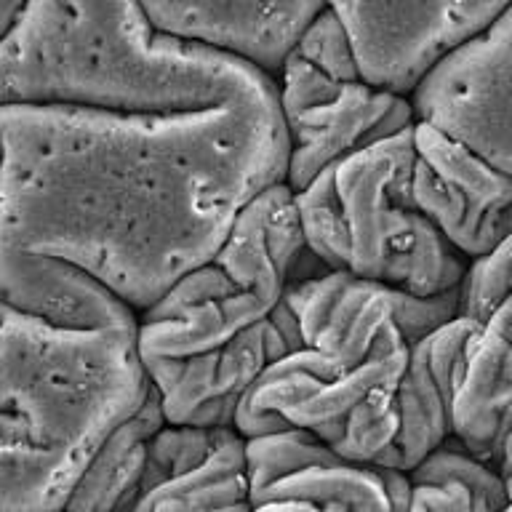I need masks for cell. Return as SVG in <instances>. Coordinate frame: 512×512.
<instances>
[{
	"instance_id": "obj_11",
	"label": "cell",
	"mask_w": 512,
	"mask_h": 512,
	"mask_svg": "<svg viewBox=\"0 0 512 512\" xmlns=\"http://www.w3.org/2000/svg\"><path fill=\"white\" fill-rule=\"evenodd\" d=\"M451 443L512 478V296L472 334L451 406Z\"/></svg>"
},
{
	"instance_id": "obj_21",
	"label": "cell",
	"mask_w": 512,
	"mask_h": 512,
	"mask_svg": "<svg viewBox=\"0 0 512 512\" xmlns=\"http://www.w3.org/2000/svg\"><path fill=\"white\" fill-rule=\"evenodd\" d=\"M208 512H251V502L232 504V507H222V510H208Z\"/></svg>"
},
{
	"instance_id": "obj_1",
	"label": "cell",
	"mask_w": 512,
	"mask_h": 512,
	"mask_svg": "<svg viewBox=\"0 0 512 512\" xmlns=\"http://www.w3.org/2000/svg\"><path fill=\"white\" fill-rule=\"evenodd\" d=\"M278 96L200 112L0 110V254L83 272L142 318L286 182Z\"/></svg>"
},
{
	"instance_id": "obj_4",
	"label": "cell",
	"mask_w": 512,
	"mask_h": 512,
	"mask_svg": "<svg viewBox=\"0 0 512 512\" xmlns=\"http://www.w3.org/2000/svg\"><path fill=\"white\" fill-rule=\"evenodd\" d=\"M414 126L334 166L350 248L347 272L416 299L464 294L472 262L411 198Z\"/></svg>"
},
{
	"instance_id": "obj_12",
	"label": "cell",
	"mask_w": 512,
	"mask_h": 512,
	"mask_svg": "<svg viewBox=\"0 0 512 512\" xmlns=\"http://www.w3.org/2000/svg\"><path fill=\"white\" fill-rule=\"evenodd\" d=\"M414 123L416 115L408 99L376 91L363 80L350 83L334 102L286 120L291 144L286 184L294 192H302L323 171Z\"/></svg>"
},
{
	"instance_id": "obj_20",
	"label": "cell",
	"mask_w": 512,
	"mask_h": 512,
	"mask_svg": "<svg viewBox=\"0 0 512 512\" xmlns=\"http://www.w3.org/2000/svg\"><path fill=\"white\" fill-rule=\"evenodd\" d=\"M251 512H347V510H342V507H331V504L299 502V499H272V502L251 504Z\"/></svg>"
},
{
	"instance_id": "obj_3",
	"label": "cell",
	"mask_w": 512,
	"mask_h": 512,
	"mask_svg": "<svg viewBox=\"0 0 512 512\" xmlns=\"http://www.w3.org/2000/svg\"><path fill=\"white\" fill-rule=\"evenodd\" d=\"M150 395L136 331H78L0 302V416L88 467Z\"/></svg>"
},
{
	"instance_id": "obj_17",
	"label": "cell",
	"mask_w": 512,
	"mask_h": 512,
	"mask_svg": "<svg viewBox=\"0 0 512 512\" xmlns=\"http://www.w3.org/2000/svg\"><path fill=\"white\" fill-rule=\"evenodd\" d=\"M235 430H208V427H184V424H166L150 440L147 470L142 480V496L160 488L174 478L198 470L211 456L230 443Z\"/></svg>"
},
{
	"instance_id": "obj_23",
	"label": "cell",
	"mask_w": 512,
	"mask_h": 512,
	"mask_svg": "<svg viewBox=\"0 0 512 512\" xmlns=\"http://www.w3.org/2000/svg\"><path fill=\"white\" fill-rule=\"evenodd\" d=\"M507 494H510V504H512V478H507Z\"/></svg>"
},
{
	"instance_id": "obj_14",
	"label": "cell",
	"mask_w": 512,
	"mask_h": 512,
	"mask_svg": "<svg viewBox=\"0 0 512 512\" xmlns=\"http://www.w3.org/2000/svg\"><path fill=\"white\" fill-rule=\"evenodd\" d=\"M166 424L158 392L150 384L142 408L99 446L62 512H134L142 499L150 440Z\"/></svg>"
},
{
	"instance_id": "obj_13",
	"label": "cell",
	"mask_w": 512,
	"mask_h": 512,
	"mask_svg": "<svg viewBox=\"0 0 512 512\" xmlns=\"http://www.w3.org/2000/svg\"><path fill=\"white\" fill-rule=\"evenodd\" d=\"M304 246L296 192L286 182L256 195L232 224L230 235L214 254V264L246 294L283 304Z\"/></svg>"
},
{
	"instance_id": "obj_8",
	"label": "cell",
	"mask_w": 512,
	"mask_h": 512,
	"mask_svg": "<svg viewBox=\"0 0 512 512\" xmlns=\"http://www.w3.org/2000/svg\"><path fill=\"white\" fill-rule=\"evenodd\" d=\"M411 352L347 368L315 350L291 352L275 360L240 400L235 432L243 440L275 432H310L331 451L342 443L352 411L382 382L406 374Z\"/></svg>"
},
{
	"instance_id": "obj_2",
	"label": "cell",
	"mask_w": 512,
	"mask_h": 512,
	"mask_svg": "<svg viewBox=\"0 0 512 512\" xmlns=\"http://www.w3.org/2000/svg\"><path fill=\"white\" fill-rule=\"evenodd\" d=\"M270 96L275 80L155 30L142 3H0V110L166 115Z\"/></svg>"
},
{
	"instance_id": "obj_24",
	"label": "cell",
	"mask_w": 512,
	"mask_h": 512,
	"mask_svg": "<svg viewBox=\"0 0 512 512\" xmlns=\"http://www.w3.org/2000/svg\"><path fill=\"white\" fill-rule=\"evenodd\" d=\"M504 512H512V504H507V510H504Z\"/></svg>"
},
{
	"instance_id": "obj_19",
	"label": "cell",
	"mask_w": 512,
	"mask_h": 512,
	"mask_svg": "<svg viewBox=\"0 0 512 512\" xmlns=\"http://www.w3.org/2000/svg\"><path fill=\"white\" fill-rule=\"evenodd\" d=\"M43 454L51 451L35 446V440L22 424L0 416V494L16 486Z\"/></svg>"
},
{
	"instance_id": "obj_15",
	"label": "cell",
	"mask_w": 512,
	"mask_h": 512,
	"mask_svg": "<svg viewBox=\"0 0 512 512\" xmlns=\"http://www.w3.org/2000/svg\"><path fill=\"white\" fill-rule=\"evenodd\" d=\"M299 206V222H302L304 246L318 264L328 272H347V230H344V214L339 195H336L334 168H328L307 184L302 192H296Z\"/></svg>"
},
{
	"instance_id": "obj_18",
	"label": "cell",
	"mask_w": 512,
	"mask_h": 512,
	"mask_svg": "<svg viewBox=\"0 0 512 512\" xmlns=\"http://www.w3.org/2000/svg\"><path fill=\"white\" fill-rule=\"evenodd\" d=\"M507 296H512V235L486 259L472 262L462 296L464 318L483 323Z\"/></svg>"
},
{
	"instance_id": "obj_10",
	"label": "cell",
	"mask_w": 512,
	"mask_h": 512,
	"mask_svg": "<svg viewBox=\"0 0 512 512\" xmlns=\"http://www.w3.org/2000/svg\"><path fill=\"white\" fill-rule=\"evenodd\" d=\"M142 6L155 30L254 67L278 83L288 56L326 3L187 0Z\"/></svg>"
},
{
	"instance_id": "obj_22",
	"label": "cell",
	"mask_w": 512,
	"mask_h": 512,
	"mask_svg": "<svg viewBox=\"0 0 512 512\" xmlns=\"http://www.w3.org/2000/svg\"><path fill=\"white\" fill-rule=\"evenodd\" d=\"M411 512H424L419 504H414V494H411Z\"/></svg>"
},
{
	"instance_id": "obj_7",
	"label": "cell",
	"mask_w": 512,
	"mask_h": 512,
	"mask_svg": "<svg viewBox=\"0 0 512 512\" xmlns=\"http://www.w3.org/2000/svg\"><path fill=\"white\" fill-rule=\"evenodd\" d=\"M411 107L419 123L512 176V3L416 88Z\"/></svg>"
},
{
	"instance_id": "obj_5",
	"label": "cell",
	"mask_w": 512,
	"mask_h": 512,
	"mask_svg": "<svg viewBox=\"0 0 512 512\" xmlns=\"http://www.w3.org/2000/svg\"><path fill=\"white\" fill-rule=\"evenodd\" d=\"M462 296L416 299L350 272H326L291 283L286 302L307 350L358 368L400 358L438 328L464 318Z\"/></svg>"
},
{
	"instance_id": "obj_16",
	"label": "cell",
	"mask_w": 512,
	"mask_h": 512,
	"mask_svg": "<svg viewBox=\"0 0 512 512\" xmlns=\"http://www.w3.org/2000/svg\"><path fill=\"white\" fill-rule=\"evenodd\" d=\"M334 462H342V459L310 432L288 430L246 440V472L251 496L288 475Z\"/></svg>"
},
{
	"instance_id": "obj_9",
	"label": "cell",
	"mask_w": 512,
	"mask_h": 512,
	"mask_svg": "<svg viewBox=\"0 0 512 512\" xmlns=\"http://www.w3.org/2000/svg\"><path fill=\"white\" fill-rule=\"evenodd\" d=\"M414 147L416 208L464 259H486L512 235V176L419 120Z\"/></svg>"
},
{
	"instance_id": "obj_6",
	"label": "cell",
	"mask_w": 512,
	"mask_h": 512,
	"mask_svg": "<svg viewBox=\"0 0 512 512\" xmlns=\"http://www.w3.org/2000/svg\"><path fill=\"white\" fill-rule=\"evenodd\" d=\"M350 38L360 80L408 99L507 3H331Z\"/></svg>"
}]
</instances>
